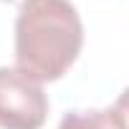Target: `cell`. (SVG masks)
<instances>
[{
  "instance_id": "4",
  "label": "cell",
  "mask_w": 129,
  "mask_h": 129,
  "mask_svg": "<svg viewBox=\"0 0 129 129\" xmlns=\"http://www.w3.org/2000/svg\"><path fill=\"white\" fill-rule=\"evenodd\" d=\"M3 3H15V5H20L23 0H3Z\"/></svg>"
},
{
  "instance_id": "2",
  "label": "cell",
  "mask_w": 129,
  "mask_h": 129,
  "mask_svg": "<svg viewBox=\"0 0 129 129\" xmlns=\"http://www.w3.org/2000/svg\"><path fill=\"white\" fill-rule=\"evenodd\" d=\"M46 119L43 86L15 66H0V129H41Z\"/></svg>"
},
{
  "instance_id": "1",
  "label": "cell",
  "mask_w": 129,
  "mask_h": 129,
  "mask_svg": "<svg viewBox=\"0 0 129 129\" xmlns=\"http://www.w3.org/2000/svg\"><path fill=\"white\" fill-rule=\"evenodd\" d=\"M84 46V23L71 0H23L15 15V69L38 84L58 81Z\"/></svg>"
},
{
  "instance_id": "3",
  "label": "cell",
  "mask_w": 129,
  "mask_h": 129,
  "mask_svg": "<svg viewBox=\"0 0 129 129\" xmlns=\"http://www.w3.org/2000/svg\"><path fill=\"white\" fill-rule=\"evenodd\" d=\"M58 129H126L124 101L106 109H71L63 114Z\"/></svg>"
}]
</instances>
